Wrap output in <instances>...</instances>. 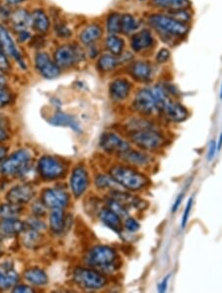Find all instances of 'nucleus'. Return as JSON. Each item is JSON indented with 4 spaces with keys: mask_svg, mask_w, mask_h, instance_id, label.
<instances>
[{
    "mask_svg": "<svg viewBox=\"0 0 222 293\" xmlns=\"http://www.w3.org/2000/svg\"><path fill=\"white\" fill-rule=\"evenodd\" d=\"M110 176L118 185L131 192L141 191L148 185V180L144 175L127 166H114L110 171Z\"/></svg>",
    "mask_w": 222,
    "mask_h": 293,
    "instance_id": "f257e3e1",
    "label": "nucleus"
},
{
    "mask_svg": "<svg viewBox=\"0 0 222 293\" xmlns=\"http://www.w3.org/2000/svg\"><path fill=\"white\" fill-rule=\"evenodd\" d=\"M149 23L158 32L173 38L183 39L190 31V27L187 23L181 22L172 16L163 14L151 15L149 17Z\"/></svg>",
    "mask_w": 222,
    "mask_h": 293,
    "instance_id": "f03ea898",
    "label": "nucleus"
},
{
    "mask_svg": "<svg viewBox=\"0 0 222 293\" xmlns=\"http://www.w3.org/2000/svg\"><path fill=\"white\" fill-rule=\"evenodd\" d=\"M131 141L142 150L153 151L160 149L166 144L165 136L154 128L134 131L130 135Z\"/></svg>",
    "mask_w": 222,
    "mask_h": 293,
    "instance_id": "7ed1b4c3",
    "label": "nucleus"
},
{
    "mask_svg": "<svg viewBox=\"0 0 222 293\" xmlns=\"http://www.w3.org/2000/svg\"><path fill=\"white\" fill-rule=\"evenodd\" d=\"M118 256L116 251L113 248L104 245L93 248L89 251L86 257V263L89 266L103 269L115 268Z\"/></svg>",
    "mask_w": 222,
    "mask_h": 293,
    "instance_id": "20e7f679",
    "label": "nucleus"
},
{
    "mask_svg": "<svg viewBox=\"0 0 222 293\" xmlns=\"http://www.w3.org/2000/svg\"><path fill=\"white\" fill-rule=\"evenodd\" d=\"M31 161V153L26 149L18 150L9 156L0 166V172L6 176H12L24 172Z\"/></svg>",
    "mask_w": 222,
    "mask_h": 293,
    "instance_id": "39448f33",
    "label": "nucleus"
},
{
    "mask_svg": "<svg viewBox=\"0 0 222 293\" xmlns=\"http://www.w3.org/2000/svg\"><path fill=\"white\" fill-rule=\"evenodd\" d=\"M73 278L79 286L85 289L98 290L106 285V278L98 271L89 269H75Z\"/></svg>",
    "mask_w": 222,
    "mask_h": 293,
    "instance_id": "423d86ee",
    "label": "nucleus"
},
{
    "mask_svg": "<svg viewBox=\"0 0 222 293\" xmlns=\"http://www.w3.org/2000/svg\"><path fill=\"white\" fill-rule=\"evenodd\" d=\"M133 107L138 113L145 116H150L155 112H158L157 104L151 89H141L138 91L133 101Z\"/></svg>",
    "mask_w": 222,
    "mask_h": 293,
    "instance_id": "0eeeda50",
    "label": "nucleus"
},
{
    "mask_svg": "<svg viewBox=\"0 0 222 293\" xmlns=\"http://www.w3.org/2000/svg\"><path fill=\"white\" fill-rule=\"evenodd\" d=\"M39 173L48 180H53L61 177L64 173V165L56 158L51 156H44L38 164Z\"/></svg>",
    "mask_w": 222,
    "mask_h": 293,
    "instance_id": "6e6552de",
    "label": "nucleus"
},
{
    "mask_svg": "<svg viewBox=\"0 0 222 293\" xmlns=\"http://www.w3.org/2000/svg\"><path fill=\"white\" fill-rule=\"evenodd\" d=\"M100 145L105 151L110 153L122 154L130 149V144L128 141L113 132L104 133L101 136Z\"/></svg>",
    "mask_w": 222,
    "mask_h": 293,
    "instance_id": "1a4fd4ad",
    "label": "nucleus"
},
{
    "mask_svg": "<svg viewBox=\"0 0 222 293\" xmlns=\"http://www.w3.org/2000/svg\"><path fill=\"white\" fill-rule=\"evenodd\" d=\"M161 113L165 116V118L168 121L176 123L185 122L190 116L189 111L186 109V107H184L179 102L173 100L172 98L166 102V104L161 110Z\"/></svg>",
    "mask_w": 222,
    "mask_h": 293,
    "instance_id": "9d476101",
    "label": "nucleus"
},
{
    "mask_svg": "<svg viewBox=\"0 0 222 293\" xmlns=\"http://www.w3.org/2000/svg\"><path fill=\"white\" fill-rule=\"evenodd\" d=\"M36 67L41 74L47 79H52L59 75V66L53 62L45 52H39L36 55Z\"/></svg>",
    "mask_w": 222,
    "mask_h": 293,
    "instance_id": "9b49d317",
    "label": "nucleus"
},
{
    "mask_svg": "<svg viewBox=\"0 0 222 293\" xmlns=\"http://www.w3.org/2000/svg\"><path fill=\"white\" fill-rule=\"evenodd\" d=\"M34 195H35V189L33 188V186L28 184H23L12 188L8 192L6 198L10 203L21 205L29 202L33 198Z\"/></svg>",
    "mask_w": 222,
    "mask_h": 293,
    "instance_id": "f8f14e48",
    "label": "nucleus"
},
{
    "mask_svg": "<svg viewBox=\"0 0 222 293\" xmlns=\"http://www.w3.org/2000/svg\"><path fill=\"white\" fill-rule=\"evenodd\" d=\"M89 184L87 171L79 166L73 170L70 177V188L73 195L76 197L81 196L87 190Z\"/></svg>",
    "mask_w": 222,
    "mask_h": 293,
    "instance_id": "ddd939ff",
    "label": "nucleus"
},
{
    "mask_svg": "<svg viewBox=\"0 0 222 293\" xmlns=\"http://www.w3.org/2000/svg\"><path fill=\"white\" fill-rule=\"evenodd\" d=\"M54 59L55 63L59 67L67 68L72 66L79 59V51L72 46H62L55 51Z\"/></svg>",
    "mask_w": 222,
    "mask_h": 293,
    "instance_id": "4468645a",
    "label": "nucleus"
},
{
    "mask_svg": "<svg viewBox=\"0 0 222 293\" xmlns=\"http://www.w3.org/2000/svg\"><path fill=\"white\" fill-rule=\"evenodd\" d=\"M0 47H1L2 50L6 55H9L10 57L14 58L22 67H25L23 58L18 49L16 48L14 41L12 40L8 31L3 26H0Z\"/></svg>",
    "mask_w": 222,
    "mask_h": 293,
    "instance_id": "2eb2a0df",
    "label": "nucleus"
},
{
    "mask_svg": "<svg viewBox=\"0 0 222 293\" xmlns=\"http://www.w3.org/2000/svg\"><path fill=\"white\" fill-rule=\"evenodd\" d=\"M68 195L61 190L47 189L43 193V202L49 208H62L67 205Z\"/></svg>",
    "mask_w": 222,
    "mask_h": 293,
    "instance_id": "dca6fc26",
    "label": "nucleus"
},
{
    "mask_svg": "<svg viewBox=\"0 0 222 293\" xmlns=\"http://www.w3.org/2000/svg\"><path fill=\"white\" fill-rule=\"evenodd\" d=\"M131 85L124 78L115 79L110 85V95L115 101L125 100L130 93Z\"/></svg>",
    "mask_w": 222,
    "mask_h": 293,
    "instance_id": "f3484780",
    "label": "nucleus"
},
{
    "mask_svg": "<svg viewBox=\"0 0 222 293\" xmlns=\"http://www.w3.org/2000/svg\"><path fill=\"white\" fill-rule=\"evenodd\" d=\"M153 42L154 39L152 34L148 30H143L132 36L130 45L135 52H140L152 47Z\"/></svg>",
    "mask_w": 222,
    "mask_h": 293,
    "instance_id": "a211bd4d",
    "label": "nucleus"
},
{
    "mask_svg": "<svg viewBox=\"0 0 222 293\" xmlns=\"http://www.w3.org/2000/svg\"><path fill=\"white\" fill-rule=\"evenodd\" d=\"M152 68L146 61H137L130 67V74L132 78L139 82H147L151 78Z\"/></svg>",
    "mask_w": 222,
    "mask_h": 293,
    "instance_id": "6ab92c4d",
    "label": "nucleus"
},
{
    "mask_svg": "<svg viewBox=\"0 0 222 293\" xmlns=\"http://www.w3.org/2000/svg\"><path fill=\"white\" fill-rule=\"evenodd\" d=\"M122 159L133 166H146L151 162V157L149 155H147L144 152H140L137 150H132L128 149L127 151L120 154Z\"/></svg>",
    "mask_w": 222,
    "mask_h": 293,
    "instance_id": "aec40b11",
    "label": "nucleus"
},
{
    "mask_svg": "<svg viewBox=\"0 0 222 293\" xmlns=\"http://www.w3.org/2000/svg\"><path fill=\"white\" fill-rule=\"evenodd\" d=\"M25 224L16 218L3 219L0 223V233L4 236H14L25 230Z\"/></svg>",
    "mask_w": 222,
    "mask_h": 293,
    "instance_id": "412c9836",
    "label": "nucleus"
},
{
    "mask_svg": "<svg viewBox=\"0 0 222 293\" xmlns=\"http://www.w3.org/2000/svg\"><path fill=\"white\" fill-rule=\"evenodd\" d=\"M100 219L102 222L108 226L110 229L121 232L122 231V222H121V217L110 207L103 208L100 211Z\"/></svg>",
    "mask_w": 222,
    "mask_h": 293,
    "instance_id": "4be33fe9",
    "label": "nucleus"
},
{
    "mask_svg": "<svg viewBox=\"0 0 222 293\" xmlns=\"http://www.w3.org/2000/svg\"><path fill=\"white\" fill-rule=\"evenodd\" d=\"M152 2L157 7L169 10L170 12L188 10L192 5L190 0H152Z\"/></svg>",
    "mask_w": 222,
    "mask_h": 293,
    "instance_id": "5701e85b",
    "label": "nucleus"
},
{
    "mask_svg": "<svg viewBox=\"0 0 222 293\" xmlns=\"http://www.w3.org/2000/svg\"><path fill=\"white\" fill-rule=\"evenodd\" d=\"M102 28L97 24H92L83 30L80 35V40L84 45L90 46L98 41L102 37Z\"/></svg>",
    "mask_w": 222,
    "mask_h": 293,
    "instance_id": "b1692460",
    "label": "nucleus"
},
{
    "mask_svg": "<svg viewBox=\"0 0 222 293\" xmlns=\"http://www.w3.org/2000/svg\"><path fill=\"white\" fill-rule=\"evenodd\" d=\"M119 202H121L123 205H124L126 208L129 206H132L134 208H139L142 207V201L136 196L130 195L129 194L119 192V191H114L111 193V197Z\"/></svg>",
    "mask_w": 222,
    "mask_h": 293,
    "instance_id": "393cba45",
    "label": "nucleus"
},
{
    "mask_svg": "<svg viewBox=\"0 0 222 293\" xmlns=\"http://www.w3.org/2000/svg\"><path fill=\"white\" fill-rule=\"evenodd\" d=\"M24 277L30 283H32L34 285H38V286L46 285L49 281L47 273L43 269H38V268L28 269L24 272Z\"/></svg>",
    "mask_w": 222,
    "mask_h": 293,
    "instance_id": "a878e982",
    "label": "nucleus"
},
{
    "mask_svg": "<svg viewBox=\"0 0 222 293\" xmlns=\"http://www.w3.org/2000/svg\"><path fill=\"white\" fill-rule=\"evenodd\" d=\"M49 122L53 125H61V126H69L75 131H80V126L77 122V121L72 118L69 115L63 114V113H57L55 114L50 120Z\"/></svg>",
    "mask_w": 222,
    "mask_h": 293,
    "instance_id": "bb28decb",
    "label": "nucleus"
},
{
    "mask_svg": "<svg viewBox=\"0 0 222 293\" xmlns=\"http://www.w3.org/2000/svg\"><path fill=\"white\" fill-rule=\"evenodd\" d=\"M32 27L41 33H46L49 28V20L42 10H36L31 15Z\"/></svg>",
    "mask_w": 222,
    "mask_h": 293,
    "instance_id": "cd10ccee",
    "label": "nucleus"
},
{
    "mask_svg": "<svg viewBox=\"0 0 222 293\" xmlns=\"http://www.w3.org/2000/svg\"><path fill=\"white\" fill-rule=\"evenodd\" d=\"M49 225L51 231L54 233H60L63 230L64 214L62 208L52 209L49 216Z\"/></svg>",
    "mask_w": 222,
    "mask_h": 293,
    "instance_id": "c85d7f7f",
    "label": "nucleus"
},
{
    "mask_svg": "<svg viewBox=\"0 0 222 293\" xmlns=\"http://www.w3.org/2000/svg\"><path fill=\"white\" fill-rule=\"evenodd\" d=\"M106 47L111 54L120 56L122 55L124 49V42L122 38L116 35H110L106 41Z\"/></svg>",
    "mask_w": 222,
    "mask_h": 293,
    "instance_id": "c756f323",
    "label": "nucleus"
},
{
    "mask_svg": "<svg viewBox=\"0 0 222 293\" xmlns=\"http://www.w3.org/2000/svg\"><path fill=\"white\" fill-rule=\"evenodd\" d=\"M12 23L16 30L25 31V29L31 24V16L25 10H18L12 15Z\"/></svg>",
    "mask_w": 222,
    "mask_h": 293,
    "instance_id": "7c9ffc66",
    "label": "nucleus"
},
{
    "mask_svg": "<svg viewBox=\"0 0 222 293\" xmlns=\"http://www.w3.org/2000/svg\"><path fill=\"white\" fill-rule=\"evenodd\" d=\"M139 24L136 18H134L130 14H124L121 16V32L129 35L132 32L136 31L138 28Z\"/></svg>",
    "mask_w": 222,
    "mask_h": 293,
    "instance_id": "2f4dec72",
    "label": "nucleus"
},
{
    "mask_svg": "<svg viewBox=\"0 0 222 293\" xmlns=\"http://www.w3.org/2000/svg\"><path fill=\"white\" fill-rule=\"evenodd\" d=\"M120 64L119 59L113 54H104L98 60V67L101 71L107 72L115 69Z\"/></svg>",
    "mask_w": 222,
    "mask_h": 293,
    "instance_id": "473e14b6",
    "label": "nucleus"
},
{
    "mask_svg": "<svg viewBox=\"0 0 222 293\" xmlns=\"http://www.w3.org/2000/svg\"><path fill=\"white\" fill-rule=\"evenodd\" d=\"M18 274L12 269L6 272L0 271V289H7L14 286L18 282Z\"/></svg>",
    "mask_w": 222,
    "mask_h": 293,
    "instance_id": "72a5a7b5",
    "label": "nucleus"
},
{
    "mask_svg": "<svg viewBox=\"0 0 222 293\" xmlns=\"http://www.w3.org/2000/svg\"><path fill=\"white\" fill-rule=\"evenodd\" d=\"M21 212V205L8 203L0 205V217L3 219L9 218H17V216Z\"/></svg>",
    "mask_w": 222,
    "mask_h": 293,
    "instance_id": "f704fd0d",
    "label": "nucleus"
},
{
    "mask_svg": "<svg viewBox=\"0 0 222 293\" xmlns=\"http://www.w3.org/2000/svg\"><path fill=\"white\" fill-rule=\"evenodd\" d=\"M121 16L118 13H113L109 16L107 22V29L110 35H116L121 32Z\"/></svg>",
    "mask_w": 222,
    "mask_h": 293,
    "instance_id": "c9c22d12",
    "label": "nucleus"
},
{
    "mask_svg": "<svg viewBox=\"0 0 222 293\" xmlns=\"http://www.w3.org/2000/svg\"><path fill=\"white\" fill-rule=\"evenodd\" d=\"M31 230L28 231L26 234H25V237H24V243L26 246L30 247V248H34L35 246H38L40 241H41V235L39 234L38 230L36 229H33V228H30Z\"/></svg>",
    "mask_w": 222,
    "mask_h": 293,
    "instance_id": "e433bc0d",
    "label": "nucleus"
},
{
    "mask_svg": "<svg viewBox=\"0 0 222 293\" xmlns=\"http://www.w3.org/2000/svg\"><path fill=\"white\" fill-rule=\"evenodd\" d=\"M108 204H109V207H110L112 210H114V211H115L121 218H122V217H126V216H127V214H128V210H127V208H126L124 205H123L121 202H119V201H117V200H115V199H113V198H110Z\"/></svg>",
    "mask_w": 222,
    "mask_h": 293,
    "instance_id": "4c0bfd02",
    "label": "nucleus"
},
{
    "mask_svg": "<svg viewBox=\"0 0 222 293\" xmlns=\"http://www.w3.org/2000/svg\"><path fill=\"white\" fill-rule=\"evenodd\" d=\"M193 203H194V196H191L186 204L185 210L183 212V216H182V222H181V227L182 229H185L188 225L189 222V219H190V215H191V211H192V207H193Z\"/></svg>",
    "mask_w": 222,
    "mask_h": 293,
    "instance_id": "58836bf2",
    "label": "nucleus"
},
{
    "mask_svg": "<svg viewBox=\"0 0 222 293\" xmlns=\"http://www.w3.org/2000/svg\"><path fill=\"white\" fill-rule=\"evenodd\" d=\"M96 186L99 189H106V188H110L112 187L113 184H117L115 182V180L110 176H105V175H100L96 178V182H95Z\"/></svg>",
    "mask_w": 222,
    "mask_h": 293,
    "instance_id": "ea45409f",
    "label": "nucleus"
},
{
    "mask_svg": "<svg viewBox=\"0 0 222 293\" xmlns=\"http://www.w3.org/2000/svg\"><path fill=\"white\" fill-rule=\"evenodd\" d=\"M12 100L11 93L4 88H0V109L7 106Z\"/></svg>",
    "mask_w": 222,
    "mask_h": 293,
    "instance_id": "a19ab883",
    "label": "nucleus"
},
{
    "mask_svg": "<svg viewBox=\"0 0 222 293\" xmlns=\"http://www.w3.org/2000/svg\"><path fill=\"white\" fill-rule=\"evenodd\" d=\"M124 227L128 232L133 233V232H136L139 229L140 225H139V223H138V221L136 220V219H134L132 217H127L125 219V221H124Z\"/></svg>",
    "mask_w": 222,
    "mask_h": 293,
    "instance_id": "79ce46f5",
    "label": "nucleus"
},
{
    "mask_svg": "<svg viewBox=\"0 0 222 293\" xmlns=\"http://www.w3.org/2000/svg\"><path fill=\"white\" fill-rule=\"evenodd\" d=\"M171 56V52L168 49L166 48H162L158 52H157V55H156V61L158 63H165L166 61L169 60Z\"/></svg>",
    "mask_w": 222,
    "mask_h": 293,
    "instance_id": "37998d69",
    "label": "nucleus"
},
{
    "mask_svg": "<svg viewBox=\"0 0 222 293\" xmlns=\"http://www.w3.org/2000/svg\"><path fill=\"white\" fill-rule=\"evenodd\" d=\"M216 152H217V142L215 140H211L210 144L208 146L207 153H206V159L208 162H210L214 159Z\"/></svg>",
    "mask_w": 222,
    "mask_h": 293,
    "instance_id": "c03bdc74",
    "label": "nucleus"
},
{
    "mask_svg": "<svg viewBox=\"0 0 222 293\" xmlns=\"http://www.w3.org/2000/svg\"><path fill=\"white\" fill-rule=\"evenodd\" d=\"M0 70H2L4 72L9 70V63H8L6 54L2 50L1 47H0Z\"/></svg>",
    "mask_w": 222,
    "mask_h": 293,
    "instance_id": "a18cd8bd",
    "label": "nucleus"
},
{
    "mask_svg": "<svg viewBox=\"0 0 222 293\" xmlns=\"http://www.w3.org/2000/svg\"><path fill=\"white\" fill-rule=\"evenodd\" d=\"M184 196H185V193H180L178 195H177V197H176V199H175V201H174V203H173V205H172V208H171V211H172V213H175V212H177L178 211V209L180 208V206H181V204H182V202H183V198H184Z\"/></svg>",
    "mask_w": 222,
    "mask_h": 293,
    "instance_id": "49530a36",
    "label": "nucleus"
},
{
    "mask_svg": "<svg viewBox=\"0 0 222 293\" xmlns=\"http://www.w3.org/2000/svg\"><path fill=\"white\" fill-rule=\"evenodd\" d=\"M169 279H170V274L166 275V277L158 284V291L159 292H165L167 290V287H168V282H169Z\"/></svg>",
    "mask_w": 222,
    "mask_h": 293,
    "instance_id": "de8ad7c7",
    "label": "nucleus"
},
{
    "mask_svg": "<svg viewBox=\"0 0 222 293\" xmlns=\"http://www.w3.org/2000/svg\"><path fill=\"white\" fill-rule=\"evenodd\" d=\"M13 292H18V293H23V292H34V290L27 285H17L14 287Z\"/></svg>",
    "mask_w": 222,
    "mask_h": 293,
    "instance_id": "09e8293b",
    "label": "nucleus"
},
{
    "mask_svg": "<svg viewBox=\"0 0 222 293\" xmlns=\"http://www.w3.org/2000/svg\"><path fill=\"white\" fill-rule=\"evenodd\" d=\"M8 137V133L7 131L4 129V127H0V141H3L5 139H7Z\"/></svg>",
    "mask_w": 222,
    "mask_h": 293,
    "instance_id": "8fccbe9b",
    "label": "nucleus"
},
{
    "mask_svg": "<svg viewBox=\"0 0 222 293\" xmlns=\"http://www.w3.org/2000/svg\"><path fill=\"white\" fill-rule=\"evenodd\" d=\"M30 38V34L27 31H21L19 34V39L21 42H24Z\"/></svg>",
    "mask_w": 222,
    "mask_h": 293,
    "instance_id": "3c124183",
    "label": "nucleus"
},
{
    "mask_svg": "<svg viewBox=\"0 0 222 293\" xmlns=\"http://www.w3.org/2000/svg\"><path fill=\"white\" fill-rule=\"evenodd\" d=\"M6 154H7V150H6V148L0 147V162H1L2 160H4Z\"/></svg>",
    "mask_w": 222,
    "mask_h": 293,
    "instance_id": "603ef678",
    "label": "nucleus"
},
{
    "mask_svg": "<svg viewBox=\"0 0 222 293\" xmlns=\"http://www.w3.org/2000/svg\"><path fill=\"white\" fill-rule=\"evenodd\" d=\"M222 148V132L220 133L219 135V138H218V142H217V152H219Z\"/></svg>",
    "mask_w": 222,
    "mask_h": 293,
    "instance_id": "864d4df0",
    "label": "nucleus"
},
{
    "mask_svg": "<svg viewBox=\"0 0 222 293\" xmlns=\"http://www.w3.org/2000/svg\"><path fill=\"white\" fill-rule=\"evenodd\" d=\"M26 1V0H7V2L10 4H18Z\"/></svg>",
    "mask_w": 222,
    "mask_h": 293,
    "instance_id": "5fc2aeb1",
    "label": "nucleus"
},
{
    "mask_svg": "<svg viewBox=\"0 0 222 293\" xmlns=\"http://www.w3.org/2000/svg\"><path fill=\"white\" fill-rule=\"evenodd\" d=\"M4 124V120L2 119V117H0V127H2Z\"/></svg>",
    "mask_w": 222,
    "mask_h": 293,
    "instance_id": "6e6d98bb",
    "label": "nucleus"
},
{
    "mask_svg": "<svg viewBox=\"0 0 222 293\" xmlns=\"http://www.w3.org/2000/svg\"><path fill=\"white\" fill-rule=\"evenodd\" d=\"M219 97H220V99L222 100V85H221V89H220V96H219Z\"/></svg>",
    "mask_w": 222,
    "mask_h": 293,
    "instance_id": "4d7b16f0",
    "label": "nucleus"
},
{
    "mask_svg": "<svg viewBox=\"0 0 222 293\" xmlns=\"http://www.w3.org/2000/svg\"><path fill=\"white\" fill-rule=\"evenodd\" d=\"M140 1H144V0H140Z\"/></svg>",
    "mask_w": 222,
    "mask_h": 293,
    "instance_id": "13d9d810",
    "label": "nucleus"
}]
</instances>
